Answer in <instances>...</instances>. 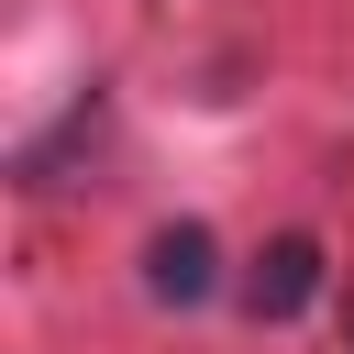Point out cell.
Masks as SVG:
<instances>
[{
	"label": "cell",
	"instance_id": "6da1fadb",
	"mask_svg": "<svg viewBox=\"0 0 354 354\" xmlns=\"http://www.w3.org/2000/svg\"><path fill=\"white\" fill-rule=\"evenodd\" d=\"M144 288H155V299H177V310H199V299L221 288V243H210L199 221H166V232L144 243Z\"/></svg>",
	"mask_w": 354,
	"mask_h": 354
},
{
	"label": "cell",
	"instance_id": "7a4b0ae2",
	"mask_svg": "<svg viewBox=\"0 0 354 354\" xmlns=\"http://www.w3.org/2000/svg\"><path fill=\"white\" fill-rule=\"evenodd\" d=\"M310 288H321V243H310V232H288V243H266V254H254L243 310H254V321H299V310H310Z\"/></svg>",
	"mask_w": 354,
	"mask_h": 354
}]
</instances>
